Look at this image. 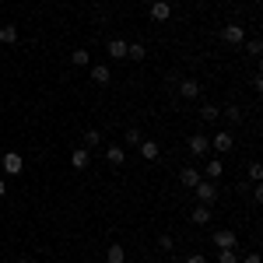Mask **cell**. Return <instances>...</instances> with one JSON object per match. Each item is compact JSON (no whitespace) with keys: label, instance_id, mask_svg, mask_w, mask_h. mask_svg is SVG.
<instances>
[{"label":"cell","instance_id":"cell-8","mask_svg":"<svg viewBox=\"0 0 263 263\" xmlns=\"http://www.w3.org/2000/svg\"><path fill=\"white\" fill-rule=\"evenodd\" d=\"M126 46H130L126 39H112L105 49H109V57H112V60H126Z\"/></svg>","mask_w":263,"mask_h":263},{"label":"cell","instance_id":"cell-23","mask_svg":"<svg viewBox=\"0 0 263 263\" xmlns=\"http://www.w3.org/2000/svg\"><path fill=\"white\" fill-rule=\"evenodd\" d=\"M221 176V162H207V179H218Z\"/></svg>","mask_w":263,"mask_h":263},{"label":"cell","instance_id":"cell-2","mask_svg":"<svg viewBox=\"0 0 263 263\" xmlns=\"http://www.w3.org/2000/svg\"><path fill=\"white\" fill-rule=\"evenodd\" d=\"M193 193H197V200H200V203H207V207H211V203H214V200H218V190H214V182H211V179H207V182H197V186H193Z\"/></svg>","mask_w":263,"mask_h":263},{"label":"cell","instance_id":"cell-6","mask_svg":"<svg viewBox=\"0 0 263 263\" xmlns=\"http://www.w3.org/2000/svg\"><path fill=\"white\" fill-rule=\"evenodd\" d=\"M168 14H172V7L165 0H151V21H168Z\"/></svg>","mask_w":263,"mask_h":263},{"label":"cell","instance_id":"cell-24","mask_svg":"<svg viewBox=\"0 0 263 263\" xmlns=\"http://www.w3.org/2000/svg\"><path fill=\"white\" fill-rule=\"evenodd\" d=\"M141 141H144V134H141V130H130V134H126V144H130V147H137Z\"/></svg>","mask_w":263,"mask_h":263},{"label":"cell","instance_id":"cell-30","mask_svg":"<svg viewBox=\"0 0 263 263\" xmlns=\"http://www.w3.org/2000/svg\"><path fill=\"white\" fill-rule=\"evenodd\" d=\"M242 263H260V256H256V253H249V256H246Z\"/></svg>","mask_w":263,"mask_h":263},{"label":"cell","instance_id":"cell-5","mask_svg":"<svg viewBox=\"0 0 263 263\" xmlns=\"http://www.w3.org/2000/svg\"><path fill=\"white\" fill-rule=\"evenodd\" d=\"M105 162L112 165V168H120V165L126 162V151H123L120 144H112V147H105Z\"/></svg>","mask_w":263,"mask_h":263},{"label":"cell","instance_id":"cell-7","mask_svg":"<svg viewBox=\"0 0 263 263\" xmlns=\"http://www.w3.org/2000/svg\"><path fill=\"white\" fill-rule=\"evenodd\" d=\"M207 147H211V137H203V134H193L190 137V151L200 158V155H207Z\"/></svg>","mask_w":263,"mask_h":263},{"label":"cell","instance_id":"cell-25","mask_svg":"<svg viewBox=\"0 0 263 263\" xmlns=\"http://www.w3.org/2000/svg\"><path fill=\"white\" fill-rule=\"evenodd\" d=\"M249 176H253V182H260V179H263V165L253 162V165H249Z\"/></svg>","mask_w":263,"mask_h":263},{"label":"cell","instance_id":"cell-22","mask_svg":"<svg viewBox=\"0 0 263 263\" xmlns=\"http://www.w3.org/2000/svg\"><path fill=\"white\" fill-rule=\"evenodd\" d=\"M224 116H228L232 123H242V109H239V105H228V109H224Z\"/></svg>","mask_w":263,"mask_h":263},{"label":"cell","instance_id":"cell-17","mask_svg":"<svg viewBox=\"0 0 263 263\" xmlns=\"http://www.w3.org/2000/svg\"><path fill=\"white\" fill-rule=\"evenodd\" d=\"M0 42H7V46L18 42V25H4V28H0Z\"/></svg>","mask_w":263,"mask_h":263},{"label":"cell","instance_id":"cell-16","mask_svg":"<svg viewBox=\"0 0 263 263\" xmlns=\"http://www.w3.org/2000/svg\"><path fill=\"white\" fill-rule=\"evenodd\" d=\"M70 162H74V168H88V162H91V158H88V147H78V151L70 155Z\"/></svg>","mask_w":263,"mask_h":263},{"label":"cell","instance_id":"cell-32","mask_svg":"<svg viewBox=\"0 0 263 263\" xmlns=\"http://www.w3.org/2000/svg\"><path fill=\"white\" fill-rule=\"evenodd\" d=\"M4 193H7V182H4V179H0V197H4Z\"/></svg>","mask_w":263,"mask_h":263},{"label":"cell","instance_id":"cell-19","mask_svg":"<svg viewBox=\"0 0 263 263\" xmlns=\"http://www.w3.org/2000/svg\"><path fill=\"white\" fill-rule=\"evenodd\" d=\"M99 144H102L99 130H84V147H99Z\"/></svg>","mask_w":263,"mask_h":263},{"label":"cell","instance_id":"cell-27","mask_svg":"<svg viewBox=\"0 0 263 263\" xmlns=\"http://www.w3.org/2000/svg\"><path fill=\"white\" fill-rule=\"evenodd\" d=\"M172 246H176V242H172V235H158V249H172Z\"/></svg>","mask_w":263,"mask_h":263},{"label":"cell","instance_id":"cell-15","mask_svg":"<svg viewBox=\"0 0 263 263\" xmlns=\"http://www.w3.org/2000/svg\"><path fill=\"white\" fill-rule=\"evenodd\" d=\"M232 144H235V141H232V134H214V151H221V155H224V151H232Z\"/></svg>","mask_w":263,"mask_h":263},{"label":"cell","instance_id":"cell-18","mask_svg":"<svg viewBox=\"0 0 263 263\" xmlns=\"http://www.w3.org/2000/svg\"><path fill=\"white\" fill-rule=\"evenodd\" d=\"M126 57H130V60H144V57H147V49H144L141 42H134V46H126Z\"/></svg>","mask_w":263,"mask_h":263},{"label":"cell","instance_id":"cell-11","mask_svg":"<svg viewBox=\"0 0 263 263\" xmlns=\"http://www.w3.org/2000/svg\"><path fill=\"white\" fill-rule=\"evenodd\" d=\"M190 221H193V224H207V221H211V207H207V203H197L193 214H190Z\"/></svg>","mask_w":263,"mask_h":263},{"label":"cell","instance_id":"cell-4","mask_svg":"<svg viewBox=\"0 0 263 263\" xmlns=\"http://www.w3.org/2000/svg\"><path fill=\"white\" fill-rule=\"evenodd\" d=\"M221 39L228 42V46H242V42H246V32H242V25H224Z\"/></svg>","mask_w":263,"mask_h":263},{"label":"cell","instance_id":"cell-10","mask_svg":"<svg viewBox=\"0 0 263 263\" xmlns=\"http://www.w3.org/2000/svg\"><path fill=\"white\" fill-rule=\"evenodd\" d=\"M91 81H95V84H109V81H112V74H109L105 63H95V67H91Z\"/></svg>","mask_w":263,"mask_h":263},{"label":"cell","instance_id":"cell-26","mask_svg":"<svg viewBox=\"0 0 263 263\" xmlns=\"http://www.w3.org/2000/svg\"><path fill=\"white\" fill-rule=\"evenodd\" d=\"M221 263H239V253L235 249H221Z\"/></svg>","mask_w":263,"mask_h":263},{"label":"cell","instance_id":"cell-3","mask_svg":"<svg viewBox=\"0 0 263 263\" xmlns=\"http://www.w3.org/2000/svg\"><path fill=\"white\" fill-rule=\"evenodd\" d=\"M0 168L7 172V176H21V168H25V162H21L18 151H7L4 158H0Z\"/></svg>","mask_w":263,"mask_h":263},{"label":"cell","instance_id":"cell-31","mask_svg":"<svg viewBox=\"0 0 263 263\" xmlns=\"http://www.w3.org/2000/svg\"><path fill=\"white\" fill-rule=\"evenodd\" d=\"M14 263H35V260H32V256H18Z\"/></svg>","mask_w":263,"mask_h":263},{"label":"cell","instance_id":"cell-20","mask_svg":"<svg viewBox=\"0 0 263 263\" xmlns=\"http://www.w3.org/2000/svg\"><path fill=\"white\" fill-rule=\"evenodd\" d=\"M200 116H203L207 123H214L218 116H221V109H218V105H203V109H200Z\"/></svg>","mask_w":263,"mask_h":263},{"label":"cell","instance_id":"cell-29","mask_svg":"<svg viewBox=\"0 0 263 263\" xmlns=\"http://www.w3.org/2000/svg\"><path fill=\"white\" fill-rule=\"evenodd\" d=\"M186 263H207V260H203L200 253H193V256H190V260H186Z\"/></svg>","mask_w":263,"mask_h":263},{"label":"cell","instance_id":"cell-28","mask_svg":"<svg viewBox=\"0 0 263 263\" xmlns=\"http://www.w3.org/2000/svg\"><path fill=\"white\" fill-rule=\"evenodd\" d=\"M260 49H263L260 39H249V57H260Z\"/></svg>","mask_w":263,"mask_h":263},{"label":"cell","instance_id":"cell-33","mask_svg":"<svg viewBox=\"0 0 263 263\" xmlns=\"http://www.w3.org/2000/svg\"><path fill=\"white\" fill-rule=\"evenodd\" d=\"M141 4H151V0H141Z\"/></svg>","mask_w":263,"mask_h":263},{"label":"cell","instance_id":"cell-1","mask_svg":"<svg viewBox=\"0 0 263 263\" xmlns=\"http://www.w3.org/2000/svg\"><path fill=\"white\" fill-rule=\"evenodd\" d=\"M211 242L218 246V249H235V246H239V235H235L232 228H218V232L211 235Z\"/></svg>","mask_w":263,"mask_h":263},{"label":"cell","instance_id":"cell-21","mask_svg":"<svg viewBox=\"0 0 263 263\" xmlns=\"http://www.w3.org/2000/svg\"><path fill=\"white\" fill-rule=\"evenodd\" d=\"M91 57H88V49H74V67H88Z\"/></svg>","mask_w":263,"mask_h":263},{"label":"cell","instance_id":"cell-12","mask_svg":"<svg viewBox=\"0 0 263 263\" xmlns=\"http://www.w3.org/2000/svg\"><path fill=\"white\" fill-rule=\"evenodd\" d=\"M179 91H182V99H197V95H200V84L193 81V78H182Z\"/></svg>","mask_w":263,"mask_h":263},{"label":"cell","instance_id":"cell-9","mask_svg":"<svg viewBox=\"0 0 263 263\" xmlns=\"http://www.w3.org/2000/svg\"><path fill=\"white\" fill-rule=\"evenodd\" d=\"M137 147H141V158H144V162H155V158H158V141H147V137H144Z\"/></svg>","mask_w":263,"mask_h":263},{"label":"cell","instance_id":"cell-14","mask_svg":"<svg viewBox=\"0 0 263 263\" xmlns=\"http://www.w3.org/2000/svg\"><path fill=\"white\" fill-rule=\"evenodd\" d=\"M182 186H186V190H193V186H197V182H200V172H197V168H190V165H186V168H182Z\"/></svg>","mask_w":263,"mask_h":263},{"label":"cell","instance_id":"cell-13","mask_svg":"<svg viewBox=\"0 0 263 263\" xmlns=\"http://www.w3.org/2000/svg\"><path fill=\"white\" fill-rule=\"evenodd\" d=\"M105 263H126V249L123 246H109L105 249Z\"/></svg>","mask_w":263,"mask_h":263}]
</instances>
